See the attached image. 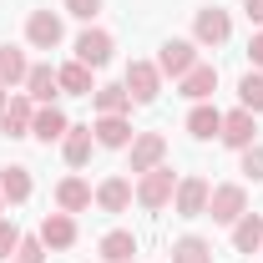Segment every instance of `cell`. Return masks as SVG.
<instances>
[{"instance_id": "6da1fadb", "label": "cell", "mask_w": 263, "mask_h": 263, "mask_svg": "<svg viewBox=\"0 0 263 263\" xmlns=\"http://www.w3.org/2000/svg\"><path fill=\"white\" fill-rule=\"evenodd\" d=\"M172 193H177V177H172V167H167V162L137 177V202H142L147 213H162L167 202H172Z\"/></svg>"}, {"instance_id": "7a4b0ae2", "label": "cell", "mask_w": 263, "mask_h": 263, "mask_svg": "<svg viewBox=\"0 0 263 263\" xmlns=\"http://www.w3.org/2000/svg\"><path fill=\"white\" fill-rule=\"evenodd\" d=\"M243 213H248V187H243V182H223V187H213V197H208V218H213V223L233 228Z\"/></svg>"}, {"instance_id": "3957f363", "label": "cell", "mask_w": 263, "mask_h": 263, "mask_svg": "<svg viewBox=\"0 0 263 263\" xmlns=\"http://www.w3.org/2000/svg\"><path fill=\"white\" fill-rule=\"evenodd\" d=\"M122 86H127L132 106H152V101L162 97V71H157V61H132Z\"/></svg>"}, {"instance_id": "277c9868", "label": "cell", "mask_w": 263, "mask_h": 263, "mask_svg": "<svg viewBox=\"0 0 263 263\" xmlns=\"http://www.w3.org/2000/svg\"><path fill=\"white\" fill-rule=\"evenodd\" d=\"M208 197H213V182L208 177H177V193H172V208H177V218H208Z\"/></svg>"}, {"instance_id": "5b68a950", "label": "cell", "mask_w": 263, "mask_h": 263, "mask_svg": "<svg viewBox=\"0 0 263 263\" xmlns=\"http://www.w3.org/2000/svg\"><path fill=\"white\" fill-rule=\"evenodd\" d=\"M162 157H167V137L162 132H137L132 137V167L127 172H152V167H162Z\"/></svg>"}, {"instance_id": "8992f818", "label": "cell", "mask_w": 263, "mask_h": 263, "mask_svg": "<svg viewBox=\"0 0 263 263\" xmlns=\"http://www.w3.org/2000/svg\"><path fill=\"white\" fill-rule=\"evenodd\" d=\"M228 35H233L228 10H218V5H202V10H197V21H193V41L197 46H223Z\"/></svg>"}, {"instance_id": "52a82bcc", "label": "cell", "mask_w": 263, "mask_h": 263, "mask_svg": "<svg viewBox=\"0 0 263 263\" xmlns=\"http://www.w3.org/2000/svg\"><path fill=\"white\" fill-rule=\"evenodd\" d=\"M61 15L56 10H31V21H26V41H31L35 51H56L61 46Z\"/></svg>"}, {"instance_id": "ba28073f", "label": "cell", "mask_w": 263, "mask_h": 263, "mask_svg": "<svg viewBox=\"0 0 263 263\" xmlns=\"http://www.w3.org/2000/svg\"><path fill=\"white\" fill-rule=\"evenodd\" d=\"M193 66H197V41H167L162 51H157V71L162 76H177L182 81Z\"/></svg>"}, {"instance_id": "9c48e42d", "label": "cell", "mask_w": 263, "mask_h": 263, "mask_svg": "<svg viewBox=\"0 0 263 263\" xmlns=\"http://www.w3.org/2000/svg\"><path fill=\"white\" fill-rule=\"evenodd\" d=\"M111 51H117V41H111L106 31H91V26H86V31L76 35V61H81V66H91V71L111 61Z\"/></svg>"}, {"instance_id": "30bf717a", "label": "cell", "mask_w": 263, "mask_h": 263, "mask_svg": "<svg viewBox=\"0 0 263 263\" xmlns=\"http://www.w3.org/2000/svg\"><path fill=\"white\" fill-rule=\"evenodd\" d=\"M218 137L228 142L233 152H243V147H253V137H258V117L238 106V111H228V117H223V132H218Z\"/></svg>"}, {"instance_id": "8fae6325", "label": "cell", "mask_w": 263, "mask_h": 263, "mask_svg": "<svg viewBox=\"0 0 263 263\" xmlns=\"http://www.w3.org/2000/svg\"><path fill=\"white\" fill-rule=\"evenodd\" d=\"M31 122H35V101L26 91L5 101V111H0V132L5 137H31Z\"/></svg>"}, {"instance_id": "7c38bea8", "label": "cell", "mask_w": 263, "mask_h": 263, "mask_svg": "<svg viewBox=\"0 0 263 263\" xmlns=\"http://www.w3.org/2000/svg\"><path fill=\"white\" fill-rule=\"evenodd\" d=\"M35 238H41L46 248H71V243H76V218H71V213H46Z\"/></svg>"}, {"instance_id": "4fadbf2b", "label": "cell", "mask_w": 263, "mask_h": 263, "mask_svg": "<svg viewBox=\"0 0 263 263\" xmlns=\"http://www.w3.org/2000/svg\"><path fill=\"white\" fill-rule=\"evenodd\" d=\"M26 97L41 101V106H56V97H61L56 66H31V76H26Z\"/></svg>"}, {"instance_id": "5bb4252c", "label": "cell", "mask_w": 263, "mask_h": 263, "mask_svg": "<svg viewBox=\"0 0 263 263\" xmlns=\"http://www.w3.org/2000/svg\"><path fill=\"white\" fill-rule=\"evenodd\" d=\"M66 132H71V122H66L61 106H35V122H31V137H35V142H61Z\"/></svg>"}, {"instance_id": "9a60e30c", "label": "cell", "mask_w": 263, "mask_h": 263, "mask_svg": "<svg viewBox=\"0 0 263 263\" xmlns=\"http://www.w3.org/2000/svg\"><path fill=\"white\" fill-rule=\"evenodd\" d=\"M218 91V66H208V61H197L187 76H182V97L187 101H208Z\"/></svg>"}, {"instance_id": "2e32d148", "label": "cell", "mask_w": 263, "mask_h": 263, "mask_svg": "<svg viewBox=\"0 0 263 263\" xmlns=\"http://www.w3.org/2000/svg\"><path fill=\"white\" fill-rule=\"evenodd\" d=\"M56 81H61L66 97H91V91H97V81H91V66H81V61L56 66Z\"/></svg>"}, {"instance_id": "e0dca14e", "label": "cell", "mask_w": 263, "mask_h": 263, "mask_svg": "<svg viewBox=\"0 0 263 263\" xmlns=\"http://www.w3.org/2000/svg\"><path fill=\"white\" fill-rule=\"evenodd\" d=\"M91 137H97V147H132V122L127 117H97V127H91Z\"/></svg>"}, {"instance_id": "ac0fdd59", "label": "cell", "mask_w": 263, "mask_h": 263, "mask_svg": "<svg viewBox=\"0 0 263 263\" xmlns=\"http://www.w3.org/2000/svg\"><path fill=\"white\" fill-rule=\"evenodd\" d=\"M91 147H97L91 127H76V122H71V132L61 137V152H66V162H71V167H86V162H91Z\"/></svg>"}, {"instance_id": "d6986e66", "label": "cell", "mask_w": 263, "mask_h": 263, "mask_svg": "<svg viewBox=\"0 0 263 263\" xmlns=\"http://www.w3.org/2000/svg\"><path fill=\"white\" fill-rule=\"evenodd\" d=\"M218 132H223V111H218V106H208V101H197L193 111H187V137L208 142V137H218Z\"/></svg>"}, {"instance_id": "ffe728a7", "label": "cell", "mask_w": 263, "mask_h": 263, "mask_svg": "<svg viewBox=\"0 0 263 263\" xmlns=\"http://www.w3.org/2000/svg\"><path fill=\"white\" fill-rule=\"evenodd\" d=\"M56 208H61V213H86V208H91V187H86L81 177H61V182H56Z\"/></svg>"}, {"instance_id": "44dd1931", "label": "cell", "mask_w": 263, "mask_h": 263, "mask_svg": "<svg viewBox=\"0 0 263 263\" xmlns=\"http://www.w3.org/2000/svg\"><path fill=\"white\" fill-rule=\"evenodd\" d=\"M97 208L101 213H127L132 208V182L127 177H106V182L97 187Z\"/></svg>"}, {"instance_id": "7402d4cb", "label": "cell", "mask_w": 263, "mask_h": 263, "mask_svg": "<svg viewBox=\"0 0 263 263\" xmlns=\"http://www.w3.org/2000/svg\"><path fill=\"white\" fill-rule=\"evenodd\" d=\"M26 76H31L26 51H15V46H0V86H5V91H10V86H26Z\"/></svg>"}, {"instance_id": "603a6c76", "label": "cell", "mask_w": 263, "mask_h": 263, "mask_svg": "<svg viewBox=\"0 0 263 263\" xmlns=\"http://www.w3.org/2000/svg\"><path fill=\"white\" fill-rule=\"evenodd\" d=\"M31 167H21V162H10V167H0V193H5V202H26L31 197Z\"/></svg>"}, {"instance_id": "cb8c5ba5", "label": "cell", "mask_w": 263, "mask_h": 263, "mask_svg": "<svg viewBox=\"0 0 263 263\" xmlns=\"http://www.w3.org/2000/svg\"><path fill=\"white\" fill-rule=\"evenodd\" d=\"M233 248H238V253H258L263 248V218L258 213H243V218L233 223Z\"/></svg>"}, {"instance_id": "d4e9b609", "label": "cell", "mask_w": 263, "mask_h": 263, "mask_svg": "<svg viewBox=\"0 0 263 263\" xmlns=\"http://www.w3.org/2000/svg\"><path fill=\"white\" fill-rule=\"evenodd\" d=\"M101 258L106 263H132L137 258V238H132L127 228H111L106 238H101Z\"/></svg>"}, {"instance_id": "484cf974", "label": "cell", "mask_w": 263, "mask_h": 263, "mask_svg": "<svg viewBox=\"0 0 263 263\" xmlns=\"http://www.w3.org/2000/svg\"><path fill=\"white\" fill-rule=\"evenodd\" d=\"M172 263H213V243L197 238V233H187V238L172 243Z\"/></svg>"}, {"instance_id": "4316f807", "label": "cell", "mask_w": 263, "mask_h": 263, "mask_svg": "<svg viewBox=\"0 0 263 263\" xmlns=\"http://www.w3.org/2000/svg\"><path fill=\"white\" fill-rule=\"evenodd\" d=\"M91 97H97V111H101V117H127V111H132L127 86H97Z\"/></svg>"}, {"instance_id": "83f0119b", "label": "cell", "mask_w": 263, "mask_h": 263, "mask_svg": "<svg viewBox=\"0 0 263 263\" xmlns=\"http://www.w3.org/2000/svg\"><path fill=\"white\" fill-rule=\"evenodd\" d=\"M238 101H243V111H263V71H248L243 81H238Z\"/></svg>"}, {"instance_id": "f1b7e54d", "label": "cell", "mask_w": 263, "mask_h": 263, "mask_svg": "<svg viewBox=\"0 0 263 263\" xmlns=\"http://www.w3.org/2000/svg\"><path fill=\"white\" fill-rule=\"evenodd\" d=\"M10 258H15V263H46V243H41V238H26V233H21V248H15Z\"/></svg>"}, {"instance_id": "f546056e", "label": "cell", "mask_w": 263, "mask_h": 263, "mask_svg": "<svg viewBox=\"0 0 263 263\" xmlns=\"http://www.w3.org/2000/svg\"><path fill=\"white\" fill-rule=\"evenodd\" d=\"M243 177H248V182H263V147L258 142L243 147Z\"/></svg>"}, {"instance_id": "4dcf8cb0", "label": "cell", "mask_w": 263, "mask_h": 263, "mask_svg": "<svg viewBox=\"0 0 263 263\" xmlns=\"http://www.w3.org/2000/svg\"><path fill=\"white\" fill-rule=\"evenodd\" d=\"M15 248H21V228H15L10 218H0V258H10Z\"/></svg>"}, {"instance_id": "1f68e13d", "label": "cell", "mask_w": 263, "mask_h": 263, "mask_svg": "<svg viewBox=\"0 0 263 263\" xmlns=\"http://www.w3.org/2000/svg\"><path fill=\"white\" fill-rule=\"evenodd\" d=\"M66 10H71L76 21H91V15L101 10V0H66Z\"/></svg>"}, {"instance_id": "d6a6232c", "label": "cell", "mask_w": 263, "mask_h": 263, "mask_svg": "<svg viewBox=\"0 0 263 263\" xmlns=\"http://www.w3.org/2000/svg\"><path fill=\"white\" fill-rule=\"evenodd\" d=\"M248 61H253V71H263V31L248 41Z\"/></svg>"}, {"instance_id": "836d02e7", "label": "cell", "mask_w": 263, "mask_h": 263, "mask_svg": "<svg viewBox=\"0 0 263 263\" xmlns=\"http://www.w3.org/2000/svg\"><path fill=\"white\" fill-rule=\"evenodd\" d=\"M243 15H248L253 26H263V0H243Z\"/></svg>"}, {"instance_id": "e575fe53", "label": "cell", "mask_w": 263, "mask_h": 263, "mask_svg": "<svg viewBox=\"0 0 263 263\" xmlns=\"http://www.w3.org/2000/svg\"><path fill=\"white\" fill-rule=\"evenodd\" d=\"M5 101H10V91H5V86H0V111H5Z\"/></svg>"}, {"instance_id": "d590c367", "label": "cell", "mask_w": 263, "mask_h": 263, "mask_svg": "<svg viewBox=\"0 0 263 263\" xmlns=\"http://www.w3.org/2000/svg\"><path fill=\"white\" fill-rule=\"evenodd\" d=\"M0 213H5V193H0Z\"/></svg>"}, {"instance_id": "8d00e7d4", "label": "cell", "mask_w": 263, "mask_h": 263, "mask_svg": "<svg viewBox=\"0 0 263 263\" xmlns=\"http://www.w3.org/2000/svg\"><path fill=\"white\" fill-rule=\"evenodd\" d=\"M132 263H137V258H132Z\"/></svg>"}]
</instances>
